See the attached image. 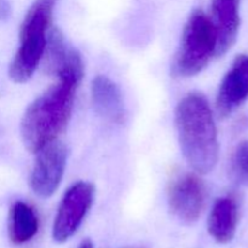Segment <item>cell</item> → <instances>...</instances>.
<instances>
[{
	"label": "cell",
	"mask_w": 248,
	"mask_h": 248,
	"mask_svg": "<svg viewBox=\"0 0 248 248\" xmlns=\"http://www.w3.org/2000/svg\"><path fill=\"white\" fill-rule=\"evenodd\" d=\"M55 74L57 82L27 108L21 121L23 144L34 154L57 140L67 127L84 77V64L79 53L70 48Z\"/></svg>",
	"instance_id": "obj_1"
},
{
	"label": "cell",
	"mask_w": 248,
	"mask_h": 248,
	"mask_svg": "<svg viewBox=\"0 0 248 248\" xmlns=\"http://www.w3.org/2000/svg\"><path fill=\"white\" fill-rule=\"evenodd\" d=\"M179 145L188 164L198 173L215 169L219 154L217 127L210 103L203 94L193 92L176 108Z\"/></svg>",
	"instance_id": "obj_2"
},
{
	"label": "cell",
	"mask_w": 248,
	"mask_h": 248,
	"mask_svg": "<svg viewBox=\"0 0 248 248\" xmlns=\"http://www.w3.org/2000/svg\"><path fill=\"white\" fill-rule=\"evenodd\" d=\"M56 2L57 0H35L27 11L21 24L19 47L10 64L12 81H28L43 61Z\"/></svg>",
	"instance_id": "obj_3"
},
{
	"label": "cell",
	"mask_w": 248,
	"mask_h": 248,
	"mask_svg": "<svg viewBox=\"0 0 248 248\" xmlns=\"http://www.w3.org/2000/svg\"><path fill=\"white\" fill-rule=\"evenodd\" d=\"M213 56H217V39L212 22L205 12L195 10L182 34L174 73L179 77H194L207 67Z\"/></svg>",
	"instance_id": "obj_4"
},
{
	"label": "cell",
	"mask_w": 248,
	"mask_h": 248,
	"mask_svg": "<svg viewBox=\"0 0 248 248\" xmlns=\"http://www.w3.org/2000/svg\"><path fill=\"white\" fill-rule=\"evenodd\" d=\"M206 199V186L196 173H178L170 181L167 202L171 212L181 222L195 223L205 208Z\"/></svg>",
	"instance_id": "obj_5"
},
{
	"label": "cell",
	"mask_w": 248,
	"mask_h": 248,
	"mask_svg": "<svg viewBox=\"0 0 248 248\" xmlns=\"http://www.w3.org/2000/svg\"><path fill=\"white\" fill-rule=\"evenodd\" d=\"M93 196L94 188L89 182H78L65 191L53 223L56 242L68 241L78 232L93 203Z\"/></svg>",
	"instance_id": "obj_6"
},
{
	"label": "cell",
	"mask_w": 248,
	"mask_h": 248,
	"mask_svg": "<svg viewBox=\"0 0 248 248\" xmlns=\"http://www.w3.org/2000/svg\"><path fill=\"white\" fill-rule=\"evenodd\" d=\"M67 148L58 140L50 143L36 153L31 173V188L40 198L55 194L64 176Z\"/></svg>",
	"instance_id": "obj_7"
},
{
	"label": "cell",
	"mask_w": 248,
	"mask_h": 248,
	"mask_svg": "<svg viewBox=\"0 0 248 248\" xmlns=\"http://www.w3.org/2000/svg\"><path fill=\"white\" fill-rule=\"evenodd\" d=\"M248 98V55L235 58L232 67L220 82L217 96V110L228 116Z\"/></svg>",
	"instance_id": "obj_8"
},
{
	"label": "cell",
	"mask_w": 248,
	"mask_h": 248,
	"mask_svg": "<svg viewBox=\"0 0 248 248\" xmlns=\"http://www.w3.org/2000/svg\"><path fill=\"white\" fill-rule=\"evenodd\" d=\"M241 0H212L210 19L217 39V56L224 55L236 41Z\"/></svg>",
	"instance_id": "obj_9"
},
{
	"label": "cell",
	"mask_w": 248,
	"mask_h": 248,
	"mask_svg": "<svg viewBox=\"0 0 248 248\" xmlns=\"http://www.w3.org/2000/svg\"><path fill=\"white\" fill-rule=\"evenodd\" d=\"M240 206L235 195H225L218 199L208 217V232L219 244L232 240L239 223Z\"/></svg>",
	"instance_id": "obj_10"
},
{
	"label": "cell",
	"mask_w": 248,
	"mask_h": 248,
	"mask_svg": "<svg viewBox=\"0 0 248 248\" xmlns=\"http://www.w3.org/2000/svg\"><path fill=\"white\" fill-rule=\"evenodd\" d=\"M92 102L103 118L113 123H123L125 118V104L118 85L104 75L93 79L91 86Z\"/></svg>",
	"instance_id": "obj_11"
},
{
	"label": "cell",
	"mask_w": 248,
	"mask_h": 248,
	"mask_svg": "<svg viewBox=\"0 0 248 248\" xmlns=\"http://www.w3.org/2000/svg\"><path fill=\"white\" fill-rule=\"evenodd\" d=\"M39 216L33 206L23 201L12 205L9 216V236L12 244L23 245L39 232Z\"/></svg>",
	"instance_id": "obj_12"
},
{
	"label": "cell",
	"mask_w": 248,
	"mask_h": 248,
	"mask_svg": "<svg viewBox=\"0 0 248 248\" xmlns=\"http://www.w3.org/2000/svg\"><path fill=\"white\" fill-rule=\"evenodd\" d=\"M230 173L241 186H248V140L240 143L230 160Z\"/></svg>",
	"instance_id": "obj_13"
},
{
	"label": "cell",
	"mask_w": 248,
	"mask_h": 248,
	"mask_svg": "<svg viewBox=\"0 0 248 248\" xmlns=\"http://www.w3.org/2000/svg\"><path fill=\"white\" fill-rule=\"evenodd\" d=\"M79 248H93V245H92V242L90 241V240H85V241L80 245Z\"/></svg>",
	"instance_id": "obj_14"
},
{
	"label": "cell",
	"mask_w": 248,
	"mask_h": 248,
	"mask_svg": "<svg viewBox=\"0 0 248 248\" xmlns=\"http://www.w3.org/2000/svg\"><path fill=\"white\" fill-rule=\"evenodd\" d=\"M136 248H137V247H136Z\"/></svg>",
	"instance_id": "obj_15"
}]
</instances>
